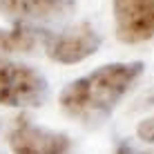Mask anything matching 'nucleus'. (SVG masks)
Listing matches in <instances>:
<instances>
[{"label": "nucleus", "mask_w": 154, "mask_h": 154, "mask_svg": "<svg viewBox=\"0 0 154 154\" xmlns=\"http://www.w3.org/2000/svg\"><path fill=\"white\" fill-rule=\"evenodd\" d=\"M143 74V63H109L87 76L76 78L63 89L60 105L72 119L87 125H98L114 112L119 100Z\"/></svg>", "instance_id": "obj_1"}, {"label": "nucleus", "mask_w": 154, "mask_h": 154, "mask_svg": "<svg viewBox=\"0 0 154 154\" xmlns=\"http://www.w3.org/2000/svg\"><path fill=\"white\" fill-rule=\"evenodd\" d=\"M49 85L34 67L0 56V105L31 107L47 98Z\"/></svg>", "instance_id": "obj_2"}, {"label": "nucleus", "mask_w": 154, "mask_h": 154, "mask_svg": "<svg viewBox=\"0 0 154 154\" xmlns=\"http://www.w3.org/2000/svg\"><path fill=\"white\" fill-rule=\"evenodd\" d=\"M42 47L54 63L76 65V63L89 58L100 47V36L89 23H81L65 31H58V34L45 31Z\"/></svg>", "instance_id": "obj_3"}, {"label": "nucleus", "mask_w": 154, "mask_h": 154, "mask_svg": "<svg viewBox=\"0 0 154 154\" xmlns=\"http://www.w3.org/2000/svg\"><path fill=\"white\" fill-rule=\"evenodd\" d=\"M116 36L127 45L154 38V0H112Z\"/></svg>", "instance_id": "obj_4"}, {"label": "nucleus", "mask_w": 154, "mask_h": 154, "mask_svg": "<svg viewBox=\"0 0 154 154\" xmlns=\"http://www.w3.org/2000/svg\"><path fill=\"white\" fill-rule=\"evenodd\" d=\"M7 139L14 154H67L72 145L63 132L38 127L27 119L16 121Z\"/></svg>", "instance_id": "obj_5"}, {"label": "nucleus", "mask_w": 154, "mask_h": 154, "mask_svg": "<svg viewBox=\"0 0 154 154\" xmlns=\"http://www.w3.org/2000/svg\"><path fill=\"white\" fill-rule=\"evenodd\" d=\"M76 9V0H0V14L23 25L49 23L69 16Z\"/></svg>", "instance_id": "obj_6"}, {"label": "nucleus", "mask_w": 154, "mask_h": 154, "mask_svg": "<svg viewBox=\"0 0 154 154\" xmlns=\"http://www.w3.org/2000/svg\"><path fill=\"white\" fill-rule=\"evenodd\" d=\"M45 31L34 25L16 23L11 29H0V54H23L42 45Z\"/></svg>", "instance_id": "obj_7"}, {"label": "nucleus", "mask_w": 154, "mask_h": 154, "mask_svg": "<svg viewBox=\"0 0 154 154\" xmlns=\"http://www.w3.org/2000/svg\"><path fill=\"white\" fill-rule=\"evenodd\" d=\"M139 136L143 141H147V143H154V116L152 119H145L139 125Z\"/></svg>", "instance_id": "obj_8"}, {"label": "nucleus", "mask_w": 154, "mask_h": 154, "mask_svg": "<svg viewBox=\"0 0 154 154\" xmlns=\"http://www.w3.org/2000/svg\"><path fill=\"white\" fill-rule=\"evenodd\" d=\"M116 154H145V152L134 150V147L127 145V143H119V147H116Z\"/></svg>", "instance_id": "obj_9"}]
</instances>
